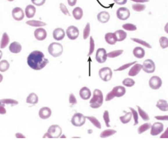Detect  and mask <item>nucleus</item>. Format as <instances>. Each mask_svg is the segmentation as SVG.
<instances>
[{"mask_svg":"<svg viewBox=\"0 0 168 144\" xmlns=\"http://www.w3.org/2000/svg\"><path fill=\"white\" fill-rule=\"evenodd\" d=\"M27 63L29 67L35 70H42L46 67L49 61L41 51L35 50L29 54L27 58Z\"/></svg>","mask_w":168,"mask_h":144,"instance_id":"nucleus-1","label":"nucleus"},{"mask_svg":"<svg viewBox=\"0 0 168 144\" xmlns=\"http://www.w3.org/2000/svg\"><path fill=\"white\" fill-rule=\"evenodd\" d=\"M104 97L101 90L95 89L93 92L92 97L90 101V106L93 109H98L102 105Z\"/></svg>","mask_w":168,"mask_h":144,"instance_id":"nucleus-2","label":"nucleus"},{"mask_svg":"<svg viewBox=\"0 0 168 144\" xmlns=\"http://www.w3.org/2000/svg\"><path fill=\"white\" fill-rule=\"evenodd\" d=\"M126 89L125 87L121 86H117L113 88L112 90L110 91L106 95L105 100L109 102L116 97H121L125 95Z\"/></svg>","mask_w":168,"mask_h":144,"instance_id":"nucleus-3","label":"nucleus"},{"mask_svg":"<svg viewBox=\"0 0 168 144\" xmlns=\"http://www.w3.org/2000/svg\"><path fill=\"white\" fill-rule=\"evenodd\" d=\"M48 51L52 57L57 58L62 55L64 51V48L60 43L52 42L48 46Z\"/></svg>","mask_w":168,"mask_h":144,"instance_id":"nucleus-4","label":"nucleus"},{"mask_svg":"<svg viewBox=\"0 0 168 144\" xmlns=\"http://www.w3.org/2000/svg\"><path fill=\"white\" fill-rule=\"evenodd\" d=\"M86 116L80 113L74 114L71 119V123L75 127H81L85 124L86 121Z\"/></svg>","mask_w":168,"mask_h":144,"instance_id":"nucleus-5","label":"nucleus"},{"mask_svg":"<svg viewBox=\"0 0 168 144\" xmlns=\"http://www.w3.org/2000/svg\"><path fill=\"white\" fill-rule=\"evenodd\" d=\"M99 75L102 81L108 82L112 78L113 71L109 67H104L99 70Z\"/></svg>","mask_w":168,"mask_h":144,"instance_id":"nucleus-6","label":"nucleus"},{"mask_svg":"<svg viewBox=\"0 0 168 144\" xmlns=\"http://www.w3.org/2000/svg\"><path fill=\"white\" fill-rule=\"evenodd\" d=\"M143 71L146 73H153L156 70V63L151 59H146L142 64Z\"/></svg>","mask_w":168,"mask_h":144,"instance_id":"nucleus-7","label":"nucleus"},{"mask_svg":"<svg viewBox=\"0 0 168 144\" xmlns=\"http://www.w3.org/2000/svg\"><path fill=\"white\" fill-rule=\"evenodd\" d=\"M65 33L69 40H74L78 38L79 35V30L75 26H70L67 28Z\"/></svg>","mask_w":168,"mask_h":144,"instance_id":"nucleus-8","label":"nucleus"},{"mask_svg":"<svg viewBox=\"0 0 168 144\" xmlns=\"http://www.w3.org/2000/svg\"><path fill=\"white\" fill-rule=\"evenodd\" d=\"M130 11L128 8L125 7H121L117 9L116 15L117 18L121 21H125L128 19L130 16Z\"/></svg>","mask_w":168,"mask_h":144,"instance_id":"nucleus-9","label":"nucleus"},{"mask_svg":"<svg viewBox=\"0 0 168 144\" xmlns=\"http://www.w3.org/2000/svg\"><path fill=\"white\" fill-rule=\"evenodd\" d=\"M149 84L151 89L154 90H157L162 87V79L159 76H152L149 79Z\"/></svg>","mask_w":168,"mask_h":144,"instance_id":"nucleus-10","label":"nucleus"},{"mask_svg":"<svg viewBox=\"0 0 168 144\" xmlns=\"http://www.w3.org/2000/svg\"><path fill=\"white\" fill-rule=\"evenodd\" d=\"M47 132L49 134L52 138H59L62 135V129L59 125H54L49 127Z\"/></svg>","mask_w":168,"mask_h":144,"instance_id":"nucleus-11","label":"nucleus"},{"mask_svg":"<svg viewBox=\"0 0 168 144\" xmlns=\"http://www.w3.org/2000/svg\"><path fill=\"white\" fill-rule=\"evenodd\" d=\"M107 58V53L104 48H100L97 50L95 54V59L99 63H104L106 61Z\"/></svg>","mask_w":168,"mask_h":144,"instance_id":"nucleus-12","label":"nucleus"},{"mask_svg":"<svg viewBox=\"0 0 168 144\" xmlns=\"http://www.w3.org/2000/svg\"><path fill=\"white\" fill-rule=\"evenodd\" d=\"M151 135L153 136H157L163 131L164 125L162 122H156L151 125Z\"/></svg>","mask_w":168,"mask_h":144,"instance_id":"nucleus-13","label":"nucleus"},{"mask_svg":"<svg viewBox=\"0 0 168 144\" xmlns=\"http://www.w3.org/2000/svg\"><path fill=\"white\" fill-rule=\"evenodd\" d=\"M25 15L23 10L19 7L15 8L12 11V16L13 19L18 21L22 20L25 17Z\"/></svg>","mask_w":168,"mask_h":144,"instance_id":"nucleus-14","label":"nucleus"},{"mask_svg":"<svg viewBox=\"0 0 168 144\" xmlns=\"http://www.w3.org/2000/svg\"><path fill=\"white\" fill-rule=\"evenodd\" d=\"M34 36L38 41H43L47 38V33L44 29L40 27L35 31Z\"/></svg>","mask_w":168,"mask_h":144,"instance_id":"nucleus-15","label":"nucleus"},{"mask_svg":"<svg viewBox=\"0 0 168 144\" xmlns=\"http://www.w3.org/2000/svg\"><path fill=\"white\" fill-rule=\"evenodd\" d=\"M65 32L62 28L55 29L53 32V37L57 41H60L65 38Z\"/></svg>","mask_w":168,"mask_h":144,"instance_id":"nucleus-16","label":"nucleus"},{"mask_svg":"<svg viewBox=\"0 0 168 144\" xmlns=\"http://www.w3.org/2000/svg\"><path fill=\"white\" fill-rule=\"evenodd\" d=\"M97 19L101 23L105 24L109 22L110 19V15L108 11H102L97 14Z\"/></svg>","mask_w":168,"mask_h":144,"instance_id":"nucleus-17","label":"nucleus"},{"mask_svg":"<svg viewBox=\"0 0 168 144\" xmlns=\"http://www.w3.org/2000/svg\"><path fill=\"white\" fill-rule=\"evenodd\" d=\"M38 115L40 118L43 120L49 119L52 115V111L50 108L43 107L40 110Z\"/></svg>","mask_w":168,"mask_h":144,"instance_id":"nucleus-18","label":"nucleus"},{"mask_svg":"<svg viewBox=\"0 0 168 144\" xmlns=\"http://www.w3.org/2000/svg\"><path fill=\"white\" fill-rule=\"evenodd\" d=\"M142 68H143V66L141 64L138 63H135L129 71V76H131V77L137 76L140 72V71H141Z\"/></svg>","mask_w":168,"mask_h":144,"instance_id":"nucleus-19","label":"nucleus"},{"mask_svg":"<svg viewBox=\"0 0 168 144\" xmlns=\"http://www.w3.org/2000/svg\"><path fill=\"white\" fill-rule=\"evenodd\" d=\"M79 95L83 100H87L90 98L92 96V92L89 88L87 87H84L80 89Z\"/></svg>","mask_w":168,"mask_h":144,"instance_id":"nucleus-20","label":"nucleus"},{"mask_svg":"<svg viewBox=\"0 0 168 144\" xmlns=\"http://www.w3.org/2000/svg\"><path fill=\"white\" fill-rule=\"evenodd\" d=\"M133 54L134 57L137 59H141L144 58L146 55V52L143 48L137 46L134 48L133 50Z\"/></svg>","mask_w":168,"mask_h":144,"instance_id":"nucleus-21","label":"nucleus"},{"mask_svg":"<svg viewBox=\"0 0 168 144\" xmlns=\"http://www.w3.org/2000/svg\"><path fill=\"white\" fill-rule=\"evenodd\" d=\"M36 8L34 6L29 5L26 6L25 10V14L28 18H32L35 16L36 13Z\"/></svg>","mask_w":168,"mask_h":144,"instance_id":"nucleus-22","label":"nucleus"},{"mask_svg":"<svg viewBox=\"0 0 168 144\" xmlns=\"http://www.w3.org/2000/svg\"><path fill=\"white\" fill-rule=\"evenodd\" d=\"M117 42L124 41L126 38L127 34L126 32L122 30H118L114 33Z\"/></svg>","mask_w":168,"mask_h":144,"instance_id":"nucleus-23","label":"nucleus"},{"mask_svg":"<svg viewBox=\"0 0 168 144\" xmlns=\"http://www.w3.org/2000/svg\"><path fill=\"white\" fill-rule=\"evenodd\" d=\"M9 49L11 53L17 54L20 52L22 50V46L20 43L16 41H15L11 43L10 45Z\"/></svg>","mask_w":168,"mask_h":144,"instance_id":"nucleus-24","label":"nucleus"},{"mask_svg":"<svg viewBox=\"0 0 168 144\" xmlns=\"http://www.w3.org/2000/svg\"><path fill=\"white\" fill-rule=\"evenodd\" d=\"M84 15V12L82 8L80 7H76L72 11V15L76 20H80L82 18Z\"/></svg>","mask_w":168,"mask_h":144,"instance_id":"nucleus-25","label":"nucleus"},{"mask_svg":"<svg viewBox=\"0 0 168 144\" xmlns=\"http://www.w3.org/2000/svg\"><path fill=\"white\" fill-rule=\"evenodd\" d=\"M156 107L158 108L160 111L163 112L168 111V103L167 100L165 99H159L157 102Z\"/></svg>","mask_w":168,"mask_h":144,"instance_id":"nucleus-26","label":"nucleus"},{"mask_svg":"<svg viewBox=\"0 0 168 144\" xmlns=\"http://www.w3.org/2000/svg\"><path fill=\"white\" fill-rule=\"evenodd\" d=\"M105 40L108 44L110 45H116L117 40L114 33H108L105 35Z\"/></svg>","mask_w":168,"mask_h":144,"instance_id":"nucleus-27","label":"nucleus"},{"mask_svg":"<svg viewBox=\"0 0 168 144\" xmlns=\"http://www.w3.org/2000/svg\"><path fill=\"white\" fill-rule=\"evenodd\" d=\"M26 23L28 25L34 27H44L46 26V23L41 21L35 20H29L27 21Z\"/></svg>","mask_w":168,"mask_h":144,"instance_id":"nucleus-28","label":"nucleus"},{"mask_svg":"<svg viewBox=\"0 0 168 144\" xmlns=\"http://www.w3.org/2000/svg\"><path fill=\"white\" fill-rule=\"evenodd\" d=\"M38 102V96L35 93H30L26 99V102L31 104H36Z\"/></svg>","mask_w":168,"mask_h":144,"instance_id":"nucleus-29","label":"nucleus"},{"mask_svg":"<svg viewBox=\"0 0 168 144\" xmlns=\"http://www.w3.org/2000/svg\"><path fill=\"white\" fill-rule=\"evenodd\" d=\"M10 38L8 37V33H3L2 36V40H1V43H0L1 49H4L6 47L10 42Z\"/></svg>","mask_w":168,"mask_h":144,"instance_id":"nucleus-30","label":"nucleus"},{"mask_svg":"<svg viewBox=\"0 0 168 144\" xmlns=\"http://www.w3.org/2000/svg\"><path fill=\"white\" fill-rule=\"evenodd\" d=\"M130 40H131L132 41L135 42L139 44V45H141L142 46H144L145 47L147 48H149V49H151L152 48V46L148 42L144 40L140 39V38H130Z\"/></svg>","mask_w":168,"mask_h":144,"instance_id":"nucleus-31","label":"nucleus"},{"mask_svg":"<svg viewBox=\"0 0 168 144\" xmlns=\"http://www.w3.org/2000/svg\"><path fill=\"white\" fill-rule=\"evenodd\" d=\"M137 109H138V114L141 117L142 119L143 120L147 122L150 120L149 114L144 111L143 109H142L141 107H140L139 106H137Z\"/></svg>","mask_w":168,"mask_h":144,"instance_id":"nucleus-32","label":"nucleus"},{"mask_svg":"<svg viewBox=\"0 0 168 144\" xmlns=\"http://www.w3.org/2000/svg\"><path fill=\"white\" fill-rule=\"evenodd\" d=\"M132 117V114L131 112H129L126 113L124 116H121L119 117V120L122 124H127L131 121Z\"/></svg>","mask_w":168,"mask_h":144,"instance_id":"nucleus-33","label":"nucleus"},{"mask_svg":"<svg viewBox=\"0 0 168 144\" xmlns=\"http://www.w3.org/2000/svg\"><path fill=\"white\" fill-rule=\"evenodd\" d=\"M132 8L134 11L141 13L146 10V6L144 3H135L132 5Z\"/></svg>","mask_w":168,"mask_h":144,"instance_id":"nucleus-34","label":"nucleus"},{"mask_svg":"<svg viewBox=\"0 0 168 144\" xmlns=\"http://www.w3.org/2000/svg\"><path fill=\"white\" fill-rule=\"evenodd\" d=\"M151 125H152L151 123H149V122H146V123L143 124L142 125L138 127V130H137L138 134H142V133H144V132L149 130V129H151Z\"/></svg>","mask_w":168,"mask_h":144,"instance_id":"nucleus-35","label":"nucleus"},{"mask_svg":"<svg viewBox=\"0 0 168 144\" xmlns=\"http://www.w3.org/2000/svg\"><path fill=\"white\" fill-rule=\"evenodd\" d=\"M18 102L15 100L12 99H3L0 100V105L5 107L6 104L11 105V106H13L18 104Z\"/></svg>","mask_w":168,"mask_h":144,"instance_id":"nucleus-36","label":"nucleus"},{"mask_svg":"<svg viewBox=\"0 0 168 144\" xmlns=\"http://www.w3.org/2000/svg\"><path fill=\"white\" fill-rule=\"evenodd\" d=\"M86 119L89 120L93 125L98 129H101V125L100 122L94 116H86Z\"/></svg>","mask_w":168,"mask_h":144,"instance_id":"nucleus-37","label":"nucleus"},{"mask_svg":"<svg viewBox=\"0 0 168 144\" xmlns=\"http://www.w3.org/2000/svg\"><path fill=\"white\" fill-rule=\"evenodd\" d=\"M117 133V131L114 129H106L104 130L100 133V137L102 138H106L113 136Z\"/></svg>","mask_w":168,"mask_h":144,"instance_id":"nucleus-38","label":"nucleus"},{"mask_svg":"<svg viewBox=\"0 0 168 144\" xmlns=\"http://www.w3.org/2000/svg\"><path fill=\"white\" fill-rule=\"evenodd\" d=\"M122 27L124 30L129 31V32H133L137 30V27L136 25L132 23H125L122 25Z\"/></svg>","mask_w":168,"mask_h":144,"instance_id":"nucleus-39","label":"nucleus"},{"mask_svg":"<svg viewBox=\"0 0 168 144\" xmlns=\"http://www.w3.org/2000/svg\"><path fill=\"white\" fill-rule=\"evenodd\" d=\"M159 45L161 48L163 49H166L168 48V38L167 37H160L159 40Z\"/></svg>","mask_w":168,"mask_h":144,"instance_id":"nucleus-40","label":"nucleus"},{"mask_svg":"<svg viewBox=\"0 0 168 144\" xmlns=\"http://www.w3.org/2000/svg\"><path fill=\"white\" fill-rule=\"evenodd\" d=\"M90 33V23H87L84 28L83 33V38L84 40H86L89 38Z\"/></svg>","mask_w":168,"mask_h":144,"instance_id":"nucleus-41","label":"nucleus"},{"mask_svg":"<svg viewBox=\"0 0 168 144\" xmlns=\"http://www.w3.org/2000/svg\"><path fill=\"white\" fill-rule=\"evenodd\" d=\"M10 63L6 60H2L0 62V71L4 72L10 68Z\"/></svg>","mask_w":168,"mask_h":144,"instance_id":"nucleus-42","label":"nucleus"},{"mask_svg":"<svg viewBox=\"0 0 168 144\" xmlns=\"http://www.w3.org/2000/svg\"><path fill=\"white\" fill-rule=\"evenodd\" d=\"M124 53L123 50H117L115 51H111L107 53V57L110 58H115L119 57Z\"/></svg>","mask_w":168,"mask_h":144,"instance_id":"nucleus-43","label":"nucleus"},{"mask_svg":"<svg viewBox=\"0 0 168 144\" xmlns=\"http://www.w3.org/2000/svg\"><path fill=\"white\" fill-rule=\"evenodd\" d=\"M122 84L123 85L127 87H132L135 85V81L133 79L130 78H127L124 79L122 81Z\"/></svg>","mask_w":168,"mask_h":144,"instance_id":"nucleus-44","label":"nucleus"},{"mask_svg":"<svg viewBox=\"0 0 168 144\" xmlns=\"http://www.w3.org/2000/svg\"><path fill=\"white\" fill-rule=\"evenodd\" d=\"M129 109L131 110L132 114V117H133L134 121V126L138 125L139 124V114H138V112L136 110L134 109L133 108L129 107Z\"/></svg>","mask_w":168,"mask_h":144,"instance_id":"nucleus-45","label":"nucleus"},{"mask_svg":"<svg viewBox=\"0 0 168 144\" xmlns=\"http://www.w3.org/2000/svg\"><path fill=\"white\" fill-rule=\"evenodd\" d=\"M95 49V42L92 37H90V48H89V53L87 56H90L94 53Z\"/></svg>","mask_w":168,"mask_h":144,"instance_id":"nucleus-46","label":"nucleus"},{"mask_svg":"<svg viewBox=\"0 0 168 144\" xmlns=\"http://www.w3.org/2000/svg\"><path fill=\"white\" fill-rule=\"evenodd\" d=\"M103 119L107 127H110L111 126L110 125V122L111 120L110 119L109 113L107 110H105L103 113Z\"/></svg>","mask_w":168,"mask_h":144,"instance_id":"nucleus-47","label":"nucleus"},{"mask_svg":"<svg viewBox=\"0 0 168 144\" xmlns=\"http://www.w3.org/2000/svg\"><path fill=\"white\" fill-rule=\"evenodd\" d=\"M137 61L131 62V63H125L124 65H121L120 67L117 68L116 70H114L115 71H121L126 70L127 68H129V67H131L132 65H134L135 63H137Z\"/></svg>","mask_w":168,"mask_h":144,"instance_id":"nucleus-48","label":"nucleus"},{"mask_svg":"<svg viewBox=\"0 0 168 144\" xmlns=\"http://www.w3.org/2000/svg\"><path fill=\"white\" fill-rule=\"evenodd\" d=\"M60 8L62 13L66 16H70L69 11L67 6L64 3H60Z\"/></svg>","mask_w":168,"mask_h":144,"instance_id":"nucleus-49","label":"nucleus"},{"mask_svg":"<svg viewBox=\"0 0 168 144\" xmlns=\"http://www.w3.org/2000/svg\"><path fill=\"white\" fill-rule=\"evenodd\" d=\"M69 102L70 104L72 106L77 104V99L73 93L70 94L69 97Z\"/></svg>","mask_w":168,"mask_h":144,"instance_id":"nucleus-50","label":"nucleus"},{"mask_svg":"<svg viewBox=\"0 0 168 144\" xmlns=\"http://www.w3.org/2000/svg\"><path fill=\"white\" fill-rule=\"evenodd\" d=\"M31 2L35 6H40L45 4L46 0H31Z\"/></svg>","mask_w":168,"mask_h":144,"instance_id":"nucleus-51","label":"nucleus"},{"mask_svg":"<svg viewBox=\"0 0 168 144\" xmlns=\"http://www.w3.org/2000/svg\"><path fill=\"white\" fill-rule=\"evenodd\" d=\"M154 118L158 120L161 121H168V115H163V116H156Z\"/></svg>","mask_w":168,"mask_h":144,"instance_id":"nucleus-52","label":"nucleus"},{"mask_svg":"<svg viewBox=\"0 0 168 144\" xmlns=\"http://www.w3.org/2000/svg\"><path fill=\"white\" fill-rule=\"evenodd\" d=\"M115 3L117 4L118 5H120V6H122V5H124L127 3V1L128 0H113Z\"/></svg>","mask_w":168,"mask_h":144,"instance_id":"nucleus-53","label":"nucleus"},{"mask_svg":"<svg viewBox=\"0 0 168 144\" xmlns=\"http://www.w3.org/2000/svg\"><path fill=\"white\" fill-rule=\"evenodd\" d=\"M67 2L69 6H73L76 5L77 0H67Z\"/></svg>","mask_w":168,"mask_h":144,"instance_id":"nucleus-54","label":"nucleus"},{"mask_svg":"<svg viewBox=\"0 0 168 144\" xmlns=\"http://www.w3.org/2000/svg\"><path fill=\"white\" fill-rule=\"evenodd\" d=\"M135 3H144L149 2V0H130Z\"/></svg>","mask_w":168,"mask_h":144,"instance_id":"nucleus-55","label":"nucleus"},{"mask_svg":"<svg viewBox=\"0 0 168 144\" xmlns=\"http://www.w3.org/2000/svg\"><path fill=\"white\" fill-rule=\"evenodd\" d=\"M160 138H168V127L167 128L165 132L160 136Z\"/></svg>","mask_w":168,"mask_h":144,"instance_id":"nucleus-56","label":"nucleus"},{"mask_svg":"<svg viewBox=\"0 0 168 144\" xmlns=\"http://www.w3.org/2000/svg\"><path fill=\"white\" fill-rule=\"evenodd\" d=\"M6 109H5V107L2 105H0V114L4 115V114H6Z\"/></svg>","mask_w":168,"mask_h":144,"instance_id":"nucleus-57","label":"nucleus"},{"mask_svg":"<svg viewBox=\"0 0 168 144\" xmlns=\"http://www.w3.org/2000/svg\"><path fill=\"white\" fill-rule=\"evenodd\" d=\"M15 136H16V138H25V136L23 135L21 133H16V135H15Z\"/></svg>","mask_w":168,"mask_h":144,"instance_id":"nucleus-58","label":"nucleus"},{"mask_svg":"<svg viewBox=\"0 0 168 144\" xmlns=\"http://www.w3.org/2000/svg\"><path fill=\"white\" fill-rule=\"evenodd\" d=\"M164 30L165 33L168 34V22L166 24H165Z\"/></svg>","mask_w":168,"mask_h":144,"instance_id":"nucleus-59","label":"nucleus"},{"mask_svg":"<svg viewBox=\"0 0 168 144\" xmlns=\"http://www.w3.org/2000/svg\"><path fill=\"white\" fill-rule=\"evenodd\" d=\"M43 138H51V136L47 132H46L45 134L43 136Z\"/></svg>","mask_w":168,"mask_h":144,"instance_id":"nucleus-60","label":"nucleus"},{"mask_svg":"<svg viewBox=\"0 0 168 144\" xmlns=\"http://www.w3.org/2000/svg\"><path fill=\"white\" fill-rule=\"evenodd\" d=\"M3 80V76L1 74H0V83H1Z\"/></svg>","mask_w":168,"mask_h":144,"instance_id":"nucleus-61","label":"nucleus"},{"mask_svg":"<svg viewBox=\"0 0 168 144\" xmlns=\"http://www.w3.org/2000/svg\"><path fill=\"white\" fill-rule=\"evenodd\" d=\"M2 56H3V53H2V51L0 50V60L2 58Z\"/></svg>","mask_w":168,"mask_h":144,"instance_id":"nucleus-62","label":"nucleus"},{"mask_svg":"<svg viewBox=\"0 0 168 144\" xmlns=\"http://www.w3.org/2000/svg\"><path fill=\"white\" fill-rule=\"evenodd\" d=\"M7 1H8L9 2H13L14 0H7Z\"/></svg>","mask_w":168,"mask_h":144,"instance_id":"nucleus-63","label":"nucleus"}]
</instances>
